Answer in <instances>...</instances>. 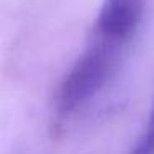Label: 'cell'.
Returning a JSON list of instances; mask_svg holds the SVG:
<instances>
[{"mask_svg":"<svg viewBox=\"0 0 154 154\" xmlns=\"http://www.w3.org/2000/svg\"><path fill=\"white\" fill-rule=\"evenodd\" d=\"M144 7L146 0H103L90 45L123 58L141 25Z\"/></svg>","mask_w":154,"mask_h":154,"instance_id":"cell-1","label":"cell"},{"mask_svg":"<svg viewBox=\"0 0 154 154\" xmlns=\"http://www.w3.org/2000/svg\"><path fill=\"white\" fill-rule=\"evenodd\" d=\"M128 154H154V101L147 114L143 133L139 134Z\"/></svg>","mask_w":154,"mask_h":154,"instance_id":"cell-2","label":"cell"}]
</instances>
